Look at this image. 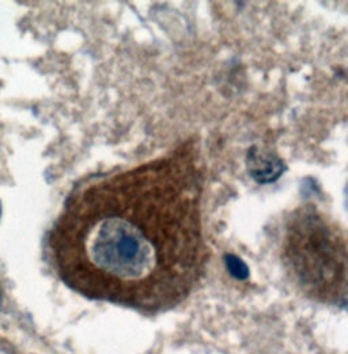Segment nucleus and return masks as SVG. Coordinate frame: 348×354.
Here are the masks:
<instances>
[{
  "label": "nucleus",
  "mask_w": 348,
  "mask_h": 354,
  "mask_svg": "<svg viewBox=\"0 0 348 354\" xmlns=\"http://www.w3.org/2000/svg\"><path fill=\"white\" fill-rule=\"evenodd\" d=\"M199 151L172 153L78 187L49 234L60 278L93 300L169 310L197 286L209 262Z\"/></svg>",
  "instance_id": "nucleus-1"
},
{
  "label": "nucleus",
  "mask_w": 348,
  "mask_h": 354,
  "mask_svg": "<svg viewBox=\"0 0 348 354\" xmlns=\"http://www.w3.org/2000/svg\"><path fill=\"white\" fill-rule=\"evenodd\" d=\"M282 258L306 295L325 303H346V234L339 223L316 205L304 203L287 217Z\"/></svg>",
  "instance_id": "nucleus-2"
},
{
  "label": "nucleus",
  "mask_w": 348,
  "mask_h": 354,
  "mask_svg": "<svg viewBox=\"0 0 348 354\" xmlns=\"http://www.w3.org/2000/svg\"><path fill=\"white\" fill-rule=\"evenodd\" d=\"M0 217H1V202H0Z\"/></svg>",
  "instance_id": "nucleus-4"
},
{
  "label": "nucleus",
  "mask_w": 348,
  "mask_h": 354,
  "mask_svg": "<svg viewBox=\"0 0 348 354\" xmlns=\"http://www.w3.org/2000/svg\"><path fill=\"white\" fill-rule=\"evenodd\" d=\"M1 301H3V293H1V290H0V306H1Z\"/></svg>",
  "instance_id": "nucleus-3"
}]
</instances>
